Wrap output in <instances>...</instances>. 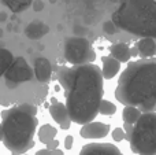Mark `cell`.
<instances>
[{"instance_id":"9c48e42d","label":"cell","mask_w":156,"mask_h":155,"mask_svg":"<svg viewBox=\"0 0 156 155\" xmlns=\"http://www.w3.org/2000/svg\"><path fill=\"white\" fill-rule=\"evenodd\" d=\"M80 155H122V153L110 143H90L81 148Z\"/></svg>"},{"instance_id":"52a82bcc","label":"cell","mask_w":156,"mask_h":155,"mask_svg":"<svg viewBox=\"0 0 156 155\" xmlns=\"http://www.w3.org/2000/svg\"><path fill=\"white\" fill-rule=\"evenodd\" d=\"M34 76L33 69L29 66V63L23 59V58H16L14 59L11 67L7 70V73L4 74L5 77V85L8 88H15L18 84L22 82L30 81Z\"/></svg>"},{"instance_id":"3957f363","label":"cell","mask_w":156,"mask_h":155,"mask_svg":"<svg viewBox=\"0 0 156 155\" xmlns=\"http://www.w3.org/2000/svg\"><path fill=\"white\" fill-rule=\"evenodd\" d=\"M37 109L30 104H21L2 113L3 129H4L5 148L12 155L26 153L34 146V133L37 128Z\"/></svg>"},{"instance_id":"4fadbf2b","label":"cell","mask_w":156,"mask_h":155,"mask_svg":"<svg viewBox=\"0 0 156 155\" xmlns=\"http://www.w3.org/2000/svg\"><path fill=\"white\" fill-rule=\"evenodd\" d=\"M49 32V27L43 21H34L25 27V34L30 40H38Z\"/></svg>"},{"instance_id":"f1b7e54d","label":"cell","mask_w":156,"mask_h":155,"mask_svg":"<svg viewBox=\"0 0 156 155\" xmlns=\"http://www.w3.org/2000/svg\"><path fill=\"white\" fill-rule=\"evenodd\" d=\"M2 36H3V30L0 29V37H2Z\"/></svg>"},{"instance_id":"6da1fadb","label":"cell","mask_w":156,"mask_h":155,"mask_svg":"<svg viewBox=\"0 0 156 155\" xmlns=\"http://www.w3.org/2000/svg\"><path fill=\"white\" fill-rule=\"evenodd\" d=\"M58 80L65 89L66 107L73 122L85 125L96 118L103 100V71L94 63L60 67Z\"/></svg>"},{"instance_id":"4316f807","label":"cell","mask_w":156,"mask_h":155,"mask_svg":"<svg viewBox=\"0 0 156 155\" xmlns=\"http://www.w3.org/2000/svg\"><path fill=\"white\" fill-rule=\"evenodd\" d=\"M4 139V129H3V122L0 124V142Z\"/></svg>"},{"instance_id":"44dd1931","label":"cell","mask_w":156,"mask_h":155,"mask_svg":"<svg viewBox=\"0 0 156 155\" xmlns=\"http://www.w3.org/2000/svg\"><path fill=\"white\" fill-rule=\"evenodd\" d=\"M118 29L119 27L116 26V23L111 19V21H105L104 23H103V32L104 33H107V34H115L116 32H118Z\"/></svg>"},{"instance_id":"9a60e30c","label":"cell","mask_w":156,"mask_h":155,"mask_svg":"<svg viewBox=\"0 0 156 155\" xmlns=\"http://www.w3.org/2000/svg\"><path fill=\"white\" fill-rule=\"evenodd\" d=\"M138 54L143 58L154 56L156 54V43L154 37H141V40L137 43Z\"/></svg>"},{"instance_id":"2e32d148","label":"cell","mask_w":156,"mask_h":155,"mask_svg":"<svg viewBox=\"0 0 156 155\" xmlns=\"http://www.w3.org/2000/svg\"><path fill=\"white\" fill-rule=\"evenodd\" d=\"M33 2H34V0H2L3 4H4L5 7H8V10H11L15 14L27 10V8L33 4Z\"/></svg>"},{"instance_id":"8992f818","label":"cell","mask_w":156,"mask_h":155,"mask_svg":"<svg viewBox=\"0 0 156 155\" xmlns=\"http://www.w3.org/2000/svg\"><path fill=\"white\" fill-rule=\"evenodd\" d=\"M63 56L70 65H86L93 63L96 59V52L93 51L89 40L85 37H70L65 41Z\"/></svg>"},{"instance_id":"277c9868","label":"cell","mask_w":156,"mask_h":155,"mask_svg":"<svg viewBox=\"0 0 156 155\" xmlns=\"http://www.w3.org/2000/svg\"><path fill=\"white\" fill-rule=\"evenodd\" d=\"M112 21L130 34L156 38V0H122Z\"/></svg>"},{"instance_id":"e0dca14e","label":"cell","mask_w":156,"mask_h":155,"mask_svg":"<svg viewBox=\"0 0 156 155\" xmlns=\"http://www.w3.org/2000/svg\"><path fill=\"white\" fill-rule=\"evenodd\" d=\"M143 115V113L137 109V106H125L123 113H122V118H123L125 124H130V125H134L140 117Z\"/></svg>"},{"instance_id":"5bb4252c","label":"cell","mask_w":156,"mask_h":155,"mask_svg":"<svg viewBox=\"0 0 156 155\" xmlns=\"http://www.w3.org/2000/svg\"><path fill=\"white\" fill-rule=\"evenodd\" d=\"M110 54L111 56L118 59L119 62L125 63V62H129V59L132 58V48L126 43H115L111 45Z\"/></svg>"},{"instance_id":"7a4b0ae2","label":"cell","mask_w":156,"mask_h":155,"mask_svg":"<svg viewBox=\"0 0 156 155\" xmlns=\"http://www.w3.org/2000/svg\"><path fill=\"white\" fill-rule=\"evenodd\" d=\"M115 98L123 106H141L151 111L156 104V62L130 63L121 74Z\"/></svg>"},{"instance_id":"ba28073f","label":"cell","mask_w":156,"mask_h":155,"mask_svg":"<svg viewBox=\"0 0 156 155\" xmlns=\"http://www.w3.org/2000/svg\"><path fill=\"white\" fill-rule=\"evenodd\" d=\"M110 133V125L104 122H88L82 125L80 131V136L82 139H103Z\"/></svg>"},{"instance_id":"ac0fdd59","label":"cell","mask_w":156,"mask_h":155,"mask_svg":"<svg viewBox=\"0 0 156 155\" xmlns=\"http://www.w3.org/2000/svg\"><path fill=\"white\" fill-rule=\"evenodd\" d=\"M56 135H58L56 128H54L52 125H48V124L43 125L38 129V139H40V142L44 143V144H48L52 140H55Z\"/></svg>"},{"instance_id":"5b68a950","label":"cell","mask_w":156,"mask_h":155,"mask_svg":"<svg viewBox=\"0 0 156 155\" xmlns=\"http://www.w3.org/2000/svg\"><path fill=\"white\" fill-rule=\"evenodd\" d=\"M130 147L138 155H156V114L144 113L134 124H125Z\"/></svg>"},{"instance_id":"30bf717a","label":"cell","mask_w":156,"mask_h":155,"mask_svg":"<svg viewBox=\"0 0 156 155\" xmlns=\"http://www.w3.org/2000/svg\"><path fill=\"white\" fill-rule=\"evenodd\" d=\"M49 114H51V117L55 120V122L59 124L62 129H69L71 125V122H73L66 104L59 103V102L52 103V106L49 107Z\"/></svg>"},{"instance_id":"ffe728a7","label":"cell","mask_w":156,"mask_h":155,"mask_svg":"<svg viewBox=\"0 0 156 155\" xmlns=\"http://www.w3.org/2000/svg\"><path fill=\"white\" fill-rule=\"evenodd\" d=\"M116 111V106L110 100H104L103 99L101 103H100V107H99V114H103V115H114Z\"/></svg>"},{"instance_id":"d4e9b609","label":"cell","mask_w":156,"mask_h":155,"mask_svg":"<svg viewBox=\"0 0 156 155\" xmlns=\"http://www.w3.org/2000/svg\"><path fill=\"white\" fill-rule=\"evenodd\" d=\"M73 143H74L73 136H67V137H66V139H65V148H66V150H71Z\"/></svg>"},{"instance_id":"cb8c5ba5","label":"cell","mask_w":156,"mask_h":155,"mask_svg":"<svg viewBox=\"0 0 156 155\" xmlns=\"http://www.w3.org/2000/svg\"><path fill=\"white\" fill-rule=\"evenodd\" d=\"M32 7H33V10H34V11H41L44 8L43 0H34V2H33V4H32Z\"/></svg>"},{"instance_id":"83f0119b","label":"cell","mask_w":156,"mask_h":155,"mask_svg":"<svg viewBox=\"0 0 156 155\" xmlns=\"http://www.w3.org/2000/svg\"><path fill=\"white\" fill-rule=\"evenodd\" d=\"M136 55H138V48H137V45H136V48H132V56H136Z\"/></svg>"},{"instance_id":"484cf974","label":"cell","mask_w":156,"mask_h":155,"mask_svg":"<svg viewBox=\"0 0 156 155\" xmlns=\"http://www.w3.org/2000/svg\"><path fill=\"white\" fill-rule=\"evenodd\" d=\"M58 146H59V142H58V140H52L51 143L47 144V148H49V150H56Z\"/></svg>"},{"instance_id":"d6986e66","label":"cell","mask_w":156,"mask_h":155,"mask_svg":"<svg viewBox=\"0 0 156 155\" xmlns=\"http://www.w3.org/2000/svg\"><path fill=\"white\" fill-rule=\"evenodd\" d=\"M14 62L12 52L5 48H0V77H3Z\"/></svg>"},{"instance_id":"7c38bea8","label":"cell","mask_w":156,"mask_h":155,"mask_svg":"<svg viewBox=\"0 0 156 155\" xmlns=\"http://www.w3.org/2000/svg\"><path fill=\"white\" fill-rule=\"evenodd\" d=\"M103 77L105 80H112L114 77L118 74V71L121 70V63L118 59H115L114 56H103Z\"/></svg>"},{"instance_id":"603a6c76","label":"cell","mask_w":156,"mask_h":155,"mask_svg":"<svg viewBox=\"0 0 156 155\" xmlns=\"http://www.w3.org/2000/svg\"><path fill=\"white\" fill-rule=\"evenodd\" d=\"M36 155H65L63 154V151L60 150H49V148H45V150H40L37 151V154Z\"/></svg>"},{"instance_id":"8fae6325","label":"cell","mask_w":156,"mask_h":155,"mask_svg":"<svg viewBox=\"0 0 156 155\" xmlns=\"http://www.w3.org/2000/svg\"><path fill=\"white\" fill-rule=\"evenodd\" d=\"M51 74H52L51 62H49L47 58H43V56L37 58V59L34 60V76H36V78H37L40 82L45 84V82L49 81Z\"/></svg>"},{"instance_id":"7402d4cb","label":"cell","mask_w":156,"mask_h":155,"mask_svg":"<svg viewBox=\"0 0 156 155\" xmlns=\"http://www.w3.org/2000/svg\"><path fill=\"white\" fill-rule=\"evenodd\" d=\"M112 139L114 142H122L126 139V131L123 128H115L112 131Z\"/></svg>"}]
</instances>
